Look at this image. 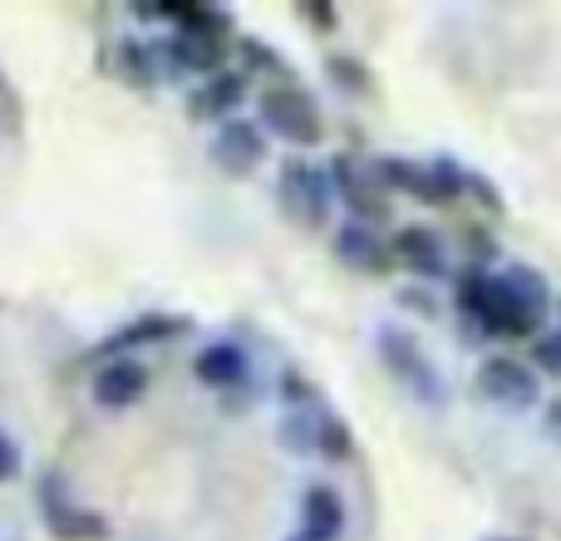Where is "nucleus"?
Instances as JSON below:
<instances>
[{
    "instance_id": "8",
    "label": "nucleus",
    "mask_w": 561,
    "mask_h": 541,
    "mask_svg": "<svg viewBox=\"0 0 561 541\" xmlns=\"http://www.w3.org/2000/svg\"><path fill=\"white\" fill-rule=\"evenodd\" d=\"M148 394V369L138 359H108L94 375V399L104 408H128Z\"/></svg>"
},
{
    "instance_id": "23",
    "label": "nucleus",
    "mask_w": 561,
    "mask_h": 541,
    "mask_svg": "<svg viewBox=\"0 0 561 541\" xmlns=\"http://www.w3.org/2000/svg\"><path fill=\"white\" fill-rule=\"evenodd\" d=\"M488 541H523V537H488Z\"/></svg>"
},
{
    "instance_id": "6",
    "label": "nucleus",
    "mask_w": 561,
    "mask_h": 541,
    "mask_svg": "<svg viewBox=\"0 0 561 541\" xmlns=\"http://www.w3.org/2000/svg\"><path fill=\"white\" fill-rule=\"evenodd\" d=\"M213 158H217V168H222V173H232V177L252 173V168L266 158L262 128H256L252 118H227V124L217 128V138H213Z\"/></svg>"
},
{
    "instance_id": "19",
    "label": "nucleus",
    "mask_w": 561,
    "mask_h": 541,
    "mask_svg": "<svg viewBox=\"0 0 561 541\" xmlns=\"http://www.w3.org/2000/svg\"><path fill=\"white\" fill-rule=\"evenodd\" d=\"M533 365L542 369V375H557L561 379V330H547V335H537Z\"/></svg>"
},
{
    "instance_id": "14",
    "label": "nucleus",
    "mask_w": 561,
    "mask_h": 541,
    "mask_svg": "<svg viewBox=\"0 0 561 541\" xmlns=\"http://www.w3.org/2000/svg\"><path fill=\"white\" fill-rule=\"evenodd\" d=\"M335 256H340V262H350L355 270H385L389 266V246L379 242L365 222H345V227H340V232H335Z\"/></svg>"
},
{
    "instance_id": "1",
    "label": "nucleus",
    "mask_w": 561,
    "mask_h": 541,
    "mask_svg": "<svg viewBox=\"0 0 561 541\" xmlns=\"http://www.w3.org/2000/svg\"><path fill=\"white\" fill-rule=\"evenodd\" d=\"M454 300L478 330L503 339H523V335H537V325L547 320L552 290H547V280L533 266H507V270L473 266L458 276Z\"/></svg>"
},
{
    "instance_id": "9",
    "label": "nucleus",
    "mask_w": 561,
    "mask_h": 541,
    "mask_svg": "<svg viewBox=\"0 0 561 541\" xmlns=\"http://www.w3.org/2000/svg\"><path fill=\"white\" fill-rule=\"evenodd\" d=\"M300 532L310 541H335L345 532V503H340L335 487L316 483L300 493Z\"/></svg>"
},
{
    "instance_id": "13",
    "label": "nucleus",
    "mask_w": 561,
    "mask_h": 541,
    "mask_svg": "<svg viewBox=\"0 0 561 541\" xmlns=\"http://www.w3.org/2000/svg\"><path fill=\"white\" fill-rule=\"evenodd\" d=\"M187 330V320L183 315H138V320H128L118 335H108L104 345H99V355H124V349H138V345H158V339H173V335H183Z\"/></svg>"
},
{
    "instance_id": "7",
    "label": "nucleus",
    "mask_w": 561,
    "mask_h": 541,
    "mask_svg": "<svg viewBox=\"0 0 561 541\" xmlns=\"http://www.w3.org/2000/svg\"><path fill=\"white\" fill-rule=\"evenodd\" d=\"M330 183H335V193L345 197L359 222H379V217L389 212V203L379 197V183L369 177V168H359L350 153H340L335 163H330Z\"/></svg>"
},
{
    "instance_id": "15",
    "label": "nucleus",
    "mask_w": 561,
    "mask_h": 541,
    "mask_svg": "<svg viewBox=\"0 0 561 541\" xmlns=\"http://www.w3.org/2000/svg\"><path fill=\"white\" fill-rule=\"evenodd\" d=\"M45 522H49V532H55L59 541H94V537H104V517L84 513V507L59 503L55 487H45Z\"/></svg>"
},
{
    "instance_id": "20",
    "label": "nucleus",
    "mask_w": 561,
    "mask_h": 541,
    "mask_svg": "<svg viewBox=\"0 0 561 541\" xmlns=\"http://www.w3.org/2000/svg\"><path fill=\"white\" fill-rule=\"evenodd\" d=\"M15 473H20V448L10 434H0V483H10Z\"/></svg>"
},
{
    "instance_id": "3",
    "label": "nucleus",
    "mask_w": 561,
    "mask_h": 541,
    "mask_svg": "<svg viewBox=\"0 0 561 541\" xmlns=\"http://www.w3.org/2000/svg\"><path fill=\"white\" fill-rule=\"evenodd\" d=\"M262 118H266V128H272L276 138H286V143H296V148H310V143H320V108H316V99L306 94V89H296V84H272L262 94Z\"/></svg>"
},
{
    "instance_id": "5",
    "label": "nucleus",
    "mask_w": 561,
    "mask_h": 541,
    "mask_svg": "<svg viewBox=\"0 0 561 541\" xmlns=\"http://www.w3.org/2000/svg\"><path fill=\"white\" fill-rule=\"evenodd\" d=\"M478 394L503 404V408H533L537 394H542V384H537V369H527L523 359L493 355L478 365Z\"/></svg>"
},
{
    "instance_id": "17",
    "label": "nucleus",
    "mask_w": 561,
    "mask_h": 541,
    "mask_svg": "<svg viewBox=\"0 0 561 541\" xmlns=\"http://www.w3.org/2000/svg\"><path fill=\"white\" fill-rule=\"evenodd\" d=\"M316 453L325 458H350V428L335 414H316Z\"/></svg>"
},
{
    "instance_id": "12",
    "label": "nucleus",
    "mask_w": 561,
    "mask_h": 541,
    "mask_svg": "<svg viewBox=\"0 0 561 541\" xmlns=\"http://www.w3.org/2000/svg\"><path fill=\"white\" fill-rule=\"evenodd\" d=\"M193 375L203 379V384H213V389L242 384L247 379V349L232 345V339H217V345H207V349H197L193 355Z\"/></svg>"
},
{
    "instance_id": "4",
    "label": "nucleus",
    "mask_w": 561,
    "mask_h": 541,
    "mask_svg": "<svg viewBox=\"0 0 561 541\" xmlns=\"http://www.w3.org/2000/svg\"><path fill=\"white\" fill-rule=\"evenodd\" d=\"M330 197H335L330 173H320V168H310V163H286L280 168V207H286L296 222L320 227L330 217Z\"/></svg>"
},
{
    "instance_id": "11",
    "label": "nucleus",
    "mask_w": 561,
    "mask_h": 541,
    "mask_svg": "<svg viewBox=\"0 0 561 541\" xmlns=\"http://www.w3.org/2000/svg\"><path fill=\"white\" fill-rule=\"evenodd\" d=\"M242 99H247V74H237V69H217L213 79H203V89H193L187 114L193 118H227Z\"/></svg>"
},
{
    "instance_id": "2",
    "label": "nucleus",
    "mask_w": 561,
    "mask_h": 541,
    "mask_svg": "<svg viewBox=\"0 0 561 541\" xmlns=\"http://www.w3.org/2000/svg\"><path fill=\"white\" fill-rule=\"evenodd\" d=\"M375 345H379V359H385V369L409 389V394L419 399V404H444V375L434 369V359L424 355V345H419L409 330L379 325Z\"/></svg>"
},
{
    "instance_id": "10",
    "label": "nucleus",
    "mask_w": 561,
    "mask_h": 541,
    "mask_svg": "<svg viewBox=\"0 0 561 541\" xmlns=\"http://www.w3.org/2000/svg\"><path fill=\"white\" fill-rule=\"evenodd\" d=\"M389 256H399L414 276H444L448 270V252H444V242H438V232H428V227H404V232L389 242Z\"/></svg>"
},
{
    "instance_id": "21",
    "label": "nucleus",
    "mask_w": 561,
    "mask_h": 541,
    "mask_svg": "<svg viewBox=\"0 0 561 541\" xmlns=\"http://www.w3.org/2000/svg\"><path fill=\"white\" fill-rule=\"evenodd\" d=\"M330 69L335 74H345L340 84H350V89H365V79H359V65H350V59H330Z\"/></svg>"
},
{
    "instance_id": "18",
    "label": "nucleus",
    "mask_w": 561,
    "mask_h": 541,
    "mask_svg": "<svg viewBox=\"0 0 561 541\" xmlns=\"http://www.w3.org/2000/svg\"><path fill=\"white\" fill-rule=\"evenodd\" d=\"M280 444L296 448V453H310V448H316V418H310V414H290L286 424H280Z\"/></svg>"
},
{
    "instance_id": "24",
    "label": "nucleus",
    "mask_w": 561,
    "mask_h": 541,
    "mask_svg": "<svg viewBox=\"0 0 561 541\" xmlns=\"http://www.w3.org/2000/svg\"><path fill=\"white\" fill-rule=\"evenodd\" d=\"M286 541H310V537H306V532H296V537H286Z\"/></svg>"
},
{
    "instance_id": "16",
    "label": "nucleus",
    "mask_w": 561,
    "mask_h": 541,
    "mask_svg": "<svg viewBox=\"0 0 561 541\" xmlns=\"http://www.w3.org/2000/svg\"><path fill=\"white\" fill-rule=\"evenodd\" d=\"M375 177L385 187H399V193L419 197V203H438V187H434V173H428V163H404V158H379L375 163Z\"/></svg>"
},
{
    "instance_id": "22",
    "label": "nucleus",
    "mask_w": 561,
    "mask_h": 541,
    "mask_svg": "<svg viewBox=\"0 0 561 541\" xmlns=\"http://www.w3.org/2000/svg\"><path fill=\"white\" fill-rule=\"evenodd\" d=\"M547 428H552V438L561 444V399H552V404H547Z\"/></svg>"
}]
</instances>
